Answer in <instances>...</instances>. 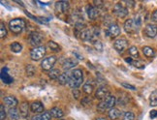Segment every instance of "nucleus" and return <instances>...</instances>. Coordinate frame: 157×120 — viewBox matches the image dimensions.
Segmentation results:
<instances>
[{"mask_svg":"<svg viewBox=\"0 0 157 120\" xmlns=\"http://www.w3.org/2000/svg\"><path fill=\"white\" fill-rule=\"evenodd\" d=\"M82 81H83L82 72L80 69H77V70H74L71 73L68 85L73 89H78L82 84Z\"/></svg>","mask_w":157,"mask_h":120,"instance_id":"f257e3e1","label":"nucleus"},{"mask_svg":"<svg viewBox=\"0 0 157 120\" xmlns=\"http://www.w3.org/2000/svg\"><path fill=\"white\" fill-rule=\"evenodd\" d=\"M116 103H117L116 98H114L113 96L110 95V96H108L107 98H105L103 101L100 102L98 107H97V109L101 112H105L108 110L113 109V107H114V105H116Z\"/></svg>","mask_w":157,"mask_h":120,"instance_id":"f03ea898","label":"nucleus"},{"mask_svg":"<svg viewBox=\"0 0 157 120\" xmlns=\"http://www.w3.org/2000/svg\"><path fill=\"white\" fill-rule=\"evenodd\" d=\"M25 27V21L22 19H14L9 22V28L14 33H21Z\"/></svg>","mask_w":157,"mask_h":120,"instance_id":"7ed1b4c3","label":"nucleus"},{"mask_svg":"<svg viewBox=\"0 0 157 120\" xmlns=\"http://www.w3.org/2000/svg\"><path fill=\"white\" fill-rule=\"evenodd\" d=\"M45 53H46V47L40 46L37 47H34L31 51V52H30V57H31L32 60L37 61V60H40L41 58L44 57Z\"/></svg>","mask_w":157,"mask_h":120,"instance_id":"20e7f679","label":"nucleus"},{"mask_svg":"<svg viewBox=\"0 0 157 120\" xmlns=\"http://www.w3.org/2000/svg\"><path fill=\"white\" fill-rule=\"evenodd\" d=\"M56 62V56H50L45 58L43 61L41 62V67L45 71H51L52 70V67Z\"/></svg>","mask_w":157,"mask_h":120,"instance_id":"39448f33","label":"nucleus"},{"mask_svg":"<svg viewBox=\"0 0 157 120\" xmlns=\"http://www.w3.org/2000/svg\"><path fill=\"white\" fill-rule=\"evenodd\" d=\"M29 41H30V44H31L32 46H34L35 47H40L42 41H43V36H42V34H40L39 32L34 31L30 34Z\"/></svg>","mask_w":157,"mask_h":120,"instance_id":"423d86ee","label":"nucleus"},{"mask_svg":"<svg viewBox=\"0 0 157 120\" xmlns=\"http://www.w3.org/2000/svg\"><path fill=\"white\" fill-rule=\"evenodd\" d=\"M113 47H114V49H116L119 53H122L126 50V47H128V42H127V40L124 39V38L118 39V40L114 41Z\"/></svg>","mask_w":157,"mask_h":120,"instance_id":"0eeeda50","label":"nucleus"},{"mask_svg":"<svg viewBox=\"0 0 157 120\" xmlns=\"http://www.w3.org/2000/svg\"><path fill=\"white\" fill-rule=\"evenodd\" d=\"M106 34H107V36H109V37L116 38L120 34V29L117 23H112L110 27H109L108 30L106 31Z\"/></svg>","mask_w":157,"mask_h":120,"instance_id":"6e6552de","label":"nucleus"},{"mask_svg":"<svg viewBox=\"0 0 157 120\" xmlns=\"http://www.w3.org/2000/svg\"><path fill=\"white\" fill-rule=\"evenodd\" d=\"M114 14H116L118 17H124L127 16L128 14V11L126 8H124L123 6L121 5V3H117L114 6V9H113Z\"/></svg>","mask_w":157,"mask_h":120,"instance_id":"1a4fd4ad","label":"nucleus"},{"mask_svg":"<svg viewBox=\"0 0 157 120\" xmlns=\"http://www.w3.org/2000/svg\"><path fill=\"white\" fill-rule=\"evenodd\" d=\"M96 98L98 99H105L108 96H110V92H109V89L106 86H100L97 90H96L95 93Z\"/></svg>","mask_w":157,"mask_h":120,"instance_id":"9d476101","label":"nucleus"},{"mask_svg":"<svg viewBox=\"0 0 157 120\" xmlns=\"http://www.w3.org/2000/svg\"><path fill=\"white\" fill-rule=\"evenodd\" d=\"M144 33L148 38H154L157 35V25L155 24H147L144 29Z\"/></svg>","mask_w":157,"mask_h":120,"instance_id":"9b49d317","label":"nucleus"},{"mask_svg":"<svg viewBox=\"0 0 157 120\" xmlns=\"http://www.w3.org/2000/svg\"><path fill=\"white\" fill-rule=\"evenodd\" d=\"M86 13H87V16L90 20H96L99 16V11L97 10V8L93 7V6H91V5L87 6Z\"/></svg>","mask_w":157,"mask_h":120,"instance_id":"f8f14e48","label":"nucleus"},{"mask_svg":"<svg viewBox=\"0 0 157 120\" xmlns=\"http://www.w3.org/2000/svg\"><path fill=\"white\" fill-rule=\"evenodd\" d=\"M69 9V2L67 1H58L56 3V10L59 13H65Z\"/></svg>","mask_w":157,"mask_h":120,"instance_id":"ddd939ff","label":"nucleus"},{"mask_svg":"<svg viewBox=\"0 0 157 120\" xmlns=\"http://www.w3.org/2000/svg\"><path fill=\"white\" fill-rule=\"evenodd\" d=\"M4 103L7 107H11V109H14L19 104V102H17V98H15L14 96H7V97L4 98Z\"/></svg>","mask_w":157,"mask_h":120,"instance_id":"4468645a","label":"nucleus"},{"mask_svg":"<svg viewBox=\"0 0 157 120\" xmlns=\"http://www.w3.org/2000/svg\"><path fill=\"white\" fill-rule=\"evenodd\" d=\"M136 27L137 26L135 25L134 20H127L124 23V30L127 33H133L135 31Z\"/></svg>","mask_w":157,"mask_h":120,"instance_id":"2eb2a0df","label":"nucleus"},{"mask_svg":"<svg viewBox=\"0 0 157 120\" xmlns=\"http://www.w3.org/2000/svg\"><path fill=\"white\" fill-rule=\"evenodd\" d=\"M30 109H31L33 112H36V113L44 112V106L39 101H36L34 103H32L31 106H30Z\"/></svg>","mask_w":157,"mask_h":120,"instance_id":"dca6fc26","label":"nucleus"},{"mask_svg":"<svg viewBox=\"0 0 157 120\" xmlns=\"http://www.w3.org/2000/svg\"><path fill=\"white\" fill-rule=\"evenodd\" d=\"M77 64H78V60L76 58H68L67 60H65V62L63 63V68L64 70H69V69L74 68Z\"/></svg>","mask_w":157,"mask_h":120,"instance_id":"f3484780","label":"nucleus"},{"mask_svg":"<svg viewBox=\"0 0 157 120\" xmlns=\"http://www.w3.org/2000/svg\"><path fill=\"white\" fill-rule=\"evenodd\" d=\"M1 79L5 83H7V84L13 82V79H12V77L8 75V69L7 68H3L2 69V71H1Z\"/></svg>","mask_w":157,"mask_h":120,"instance_id":"a211bd4d","label":"nucleus"},{"mask_svg":"<svg viewBox=\"0 0 157 120\" xmlns=\"http://www.w3.org/2000/svg\"><path fill=\"white\" fill-rule=\"evenodd\" d=\"M29 105L27 102H23V103L21 105V109H20V112H21V115L23 118H26L28 116V113H29Z\"/></svg>","mask_w":157,"mask_h":120,"instance_id":"6ab92c4d","label":"nucleus"},{"mask_svg":"<svg viewBox=\"0 0 157 120\" xmlns=\"http://www.w3.org/2000/svg\"><path fill=\"white\" fill-rule=\"evenodd\" d=\"M69 80H70V76L67 73H63L58 77V82H59V84L65 85L69 82Z\"/></svg>","mask_w":157,"mask_h":120,"instance_id":"aec40b11","label":"nucleus"},{"mask_svg":"<svg viewBox=\"0 0 157 120\" xmlns=\"http://www.w3.org/2000/svg\"><path fill=\"white\" fill-rule=\"evenodd\" d=\"M8 114L11 118V120H19L20 119V113L17 109H10L8 111Z\"/></svg>","mask_w":157,"mask_h":120,"instance_id":"412c9836","label":"nucleus"},{"mask_svg":"<svg viewBox=\"0 0 157 120\" xmlns=\"http://www.w3.org/2000/svg\"><path fill=\"white\" fill-rule=\"evenodd\" d=\"M149 104L151 107L157 106V90L152 91V93L149 96Z\"/></svg>","mask_w":157,"mask_h":120,"instance_id":"4be33fe9","label":"nucleus"},{"mask_svg":"<svg viewBox=\"0 0 157 120\" xmlns=\"http://www.w3.org/2000/svg\"><path fill=\"white\" fill-rule=\"evenodd\" d=\"M51 113H52V116L56 117V118L63 117V111L60 109H58V107H53V109H52Z\"/></svg>","mask_w":157,"mask_h":120,"instance_id":"5701e85b","label":"nucleus"},{"mask_svg":"<svg viewBox=\"0 0 157 120\" xmlns=\"http://www.w3.org/2000/svg\"><path fill=\"white\" fill-rule=\"evenodd\" d=\"M60 71L58 69H52L49 72V77L51 80H58V77H60Z\"/></svg>","mask_w":157,"mask_h":120,"instance_id":"b1692460","label":"nucleus"},{"mask_svg":"<svg viewBox=\"0 0 157 120\" xmlns=\"http://www.w3.org/2000/svg\"><path fill=\"white\" fill-rule=\"evenodd\" d=\"M120 114H121V112H120L117 109H112L110 111H109V116H110V118L111 119H117L119 116H120Z\"/></svg>","mask_w":157,"mask_h":120,"instance_id":"393cba45","label":"nucleus"},{"mask_svg":"<svg viewBox=\"0 0 157 120\" xmlns=\"http://www.w3.org/2000/svg\"><path fill=\"white\" fill-rule=\"evenodd\" d=\"M143 52H144V54L146 55V56H147V57H153L154 54H155L154 51L150 47H143Z\"/></svg>","mask_w":157,"mask_h":120,"instance_id":"a878e982","label":"nucleus"},{"mask_svg":"<svg viewBox=\"0 0 157 120\" xmlns=\"http://www.w3.org/2000/svg\"><path fill=\"white\" fill-rule=\"evenodd\" d=\"M82 89H83V91L86 92V93L90 94V93L92 92V90H93V85H92V83L90 82L89 81H86V83H84V85H83Z\"/></svg>","mask_w":157,"mask_h":120,"instance_id":"bb28decb","label":"nucleus"},{"mask_svg":"<svg viewBox=\"0 0 157 120\" xmlns=\"http://www.w3.org/2000/svg\"><path fill=\"white\" fill-rule=\"evenodd\" d=\"M11 50H12V51H14V52L17 53V52L21 51V50H22V46H21V44H19V43H13V44L11 45Z\"/></svg>","mask_w":157,"mask_h":120,"instance_id":"cd10ccee","label":"nucleus"},{"mask_svg":"<svg viewBox=\"0 0 157 120\" xmlns=\"http://www.w3.org/2000/svg\"><path fill=\"white\" fill-rule=\"evenodd\" d=\"M25 70H26V75H27L28 77H32V76H34V74H35L36 68L34 67L33 65H27V66H26V68H25Z\"/></svg>","mask_w":157,"mask_h":120,"instance_id":"c85d7f7f","label":"nucleus"},{"mask_svg":"<svg viewBox=\"0 0 157 120\" xmlns=\"http://www.w3.org/2000/svg\"><path fill=\"white\" fill-rule=\"evenodd\" d=\"M48 46H49L50 49H51L52 51H60L59 46H58L56 43H54L53 41H50L49 43H48Z\"/></svg>","mask_w":157,"mask_h":120,"instance_id":"c756f323","label":"nucleus"},{"mask_svg":"<svg viewBox=\"0 0 157 120\" xmlns=\"http://www.w3.org/2000/svg\"><path fill=\"white\" fill-rule=\"evenodd\" d=\"M135 119V114L131 111H127L124 113V116L122 120H134Z\"/></svg>","mask_w":157,"mask_h":120,"instance_id":"7c9ffc66","label":"nucleus"},{"mask_svg":"<svg viewBox=\"0 0 157 120\" xmlns=\"http://www.w3.org/2000/svg\"><path fill=\"white\" fill-rule=\"evenodd\" d=\"M129 53L131 54L132 57H138L139 56V51L137 50V47H131L130 49H129Z\"/></svg>","mask_w":157,"mask_h":120,"instance_id":"2f4dec72","label":"nucleus"},{"mask_svg":"<svg viewBox=\"0 0 157 120\" xmlns=\"http://www.w3.org/2000/svg\"><path fill=\"white\" fill-rule=\"evenodd\" d=\"M6 35H7V30H6L4 23H1V24H0V37L4 38L6 37Z\"/></svg>","mask_w":157,"mask_h":120,"instance_id":"473e14b6","label":"nucleus"},{"mask_svg":"<svg viewBox=\"0 0 157 120\" xmlns=\"http://www.w3.org/2000/svg\"><path fill=\"white\" fill-rule=\"evenodd\" d=\"M94 47L98 51H103V45H102V43H101L100 41H98V40L94 42Z\"/></svg>","mask_w":157,"mask_h":120,"instance_id":"72a5a7b5","label":"nucleus"},{"mask_svg":"<svg viewBox=\"0 0 157 120\" xmlns=\"http://www.w3.org/2000/svg\"><path fill=\"white\" fill-rule=\"evenodd\" d=\"M41 117L43 118V120H51L52 118V113L51 111H44L43 113L41 114Z\"/></svg>","mask_w":157,"mask_h":120,"instance_id":"f704fd0d","label":"nucleus"},{"mask_svg":"<svg viewBox=\"0 0 157 120\" xmlns=\"http://www.w3.org/2000/svg\"><path fill=\"white\" fill-rule=\"evenodd\" d=\"M5 117H6V112L4 110V106L1 105L0 106V118H1V120H4Z\"/></svg>","mask_w":157,"mask_h":120,"instance_id":"c9c22d12","label":"nucleus"},{"mask_svg":"<svg viewBox=\"0 0 157 120\" xmlns=\"http://www.w3.org/2000/svg\"><path fill=\"white\" fill-rule=\"evenodd\" d=\"M134 22H135V25H136L137 27H140V26H141L142 21H141V17H140V16H137V17H136V19H135Z\"/></svg>","mask_w":157,"mask_h":120,"instance_id":"e433bc0d","label":"nucleus"},{"mask_svg":"<svg viewBox=\"0 0 157 120\" xmlns=\"http://www.w3.org/2000/svg\"><path fill=\"white\" fill-rule=\"evenodd\" d=\"M132 65H133V66H135V67H137V68H140V69L144 68V65H143L141 62H139V61H133Z\"/></svg>","mask_w":157,"mask_h":120,"instance_id":"4c0bfd02","label":"nucleus"},{"mask_svg":"<svg viewBox=\"0 0 157 120\" xmlns=\"http://www.w3.org/2000/svg\"><path fill=\"white\" fill-rule=\"evenodd\" d=\"M121 85L125 88H128V89H131V90H136V87L135 86H133L131 84H129V83H126V82H122L121 83Z\"/></svg>","mask_w":157,"mask_h":120,"instance_id":"58836bf2","label":"nucleus"},{"mask_svg":"<svg viewBox=\"0 0 157 120\" xmlns=\"http://www.w3.org/2000/svg\"><path fill=\"white\" fill-rule=\"evenodd\" d=\"M80 91H78V89H74L73 90V96H74V98L75 99H78V97H80Z\"/></svg>","mask_w":157,"mask_h":120,"instance_id":"ea45409f","label":"nucleus"},{"mask_svg":"<svg viewBox=\"0 0 157 120\" xmlns=\"http://www.w3.org/2000/svg\"><path fill=\"white\" fill-rule=\"evenodd\" d=\"M94 4L96 5V7H97V8H102V7H103V2L100 1V0H98V1H97V0H95Z\"/></svg>","mask_w":157,"mask_h":120,"instance_id":"a19ab883","label":"nucleus"},{"mask_svg":"<svg viewBox=\"0 0 157 120\" xmlns=\"http://www.w3.org/2000/svg\"><path fill=\"white\" fill-rule=\"evenodd\" d=\"M151 20L154 21V22H157V10L154 11L152 13V16H151Z\"/></svg>","mask_w":157,"mask_h":120,"instance_id":"79ce46f5","label":"nucleus"},{"mask_svg":"<svg viewBox=\"0 0 157 120\" xmlns=\"http://www.w3.org/2000/svg\"><path fill=\"white\" fill-rule=\"evenodd\" d=\"M156 116H157V111L153 110V111H150V117H151V118H155Z\"/></svg>","mask_w":157,"mask_h":120,"instance_id":"37998d69","label":"nucleus"},{"mask_svg":"<svg viewBox=\"0 0 157 120\" xmlns=\"http://www.w3.org/2000/svg\"><path fill=\"white\" fill-rule=\"evenodd\" d=\"M32 120H43V118L41 117V115H36L32 117Z\"/></svg>","mask_w":157,"mask_h":120,"instance_id":"c03bdc74","label":"nucleus"},{"mask_svg":"<svg viewBox=\"0 0 157 120\" xmlns=\"http://www.w3.org/2000/svg\"><path fill=\"white\" fill-rule=\"evenodd\" d=\"M86 103H90V100H89L88 98H84V99H83V101L82 102V104L86 105Z\"/></svg>","mask_w":157,"mask_h":120,"instance_id":"a18cd8bd","label":"nucleus"},{"mask_svg":"<svg viewBox=\"0 0 157 120\" xmlns=\"http://www.w3.org/2000/svg\"><path fill=\"white\" fill-rule=\"evenodd\" d=\"M125 61L127 62V63H129V64H132L133 63V60H132V58H125Z\"/></svg>","mask_w":157,"mask_h":120,"instance_id":"49530a36","label":"nucleus"},{"mask_svg":"<svg viewBox=\"0 0 157 120\" xmlns=\"http://www.w3.org/2000/svg\"><path fill=\"white\" fill-rule=\"evenodd\" d=\"M96 120H107L106 118H103V117H100V118H97Z\"/></svg>","mask_w":157,"mask_h":120,"instance_id":"de8ad7c7","label":"nucleus"}]
</instances>
